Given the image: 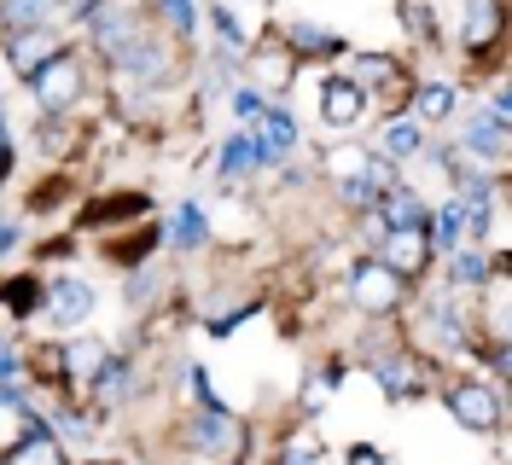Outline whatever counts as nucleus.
<instances>
[{
	"mask_svg": "<svg viewBox=\"0 0 512 465\" xmlns=\"http://www.w3.org/2000/svg\"><path fill=\"white\" fill-rule=\"evenodd\" d=\"M379 384L390 402H408V396H425V372H414V361H402V355H390L379 361Z\"/></svg>",
	"mask_w": 512,
	"mask_h": 465,
	"instance_id": "obj_15",
	"label": "nucleus"
},
{
	"mask_svg": "<svg viewBox=\"0 0 512 465\" xmlns=\"http://www.w3.org/2000/svg\"><path fill=\"white\" fill-rule=\"evenodd\" d=\"M111 59L123 64V70H134V76H152V82L169 76V47H163L158 35H128Z\"/></svg>",
	"mask_w": 512,
	"mask_h": 465,
	"instance_id": "obj_10",
	"label": "nucleus"
},
{
	"mask_svg": "<svg viewBox=\"0 0 512 465\" xmlns=\"http://www.w3.org/2000/svg\"><path fill=\"white\" fill-rule=\"evenodd\" d=\"M233 442V419H227L222 407H204V419H192V448L198 454H216Z\"/></svg>",
	"mask_w": 512,
	"mask_h": 465,
	"instance_id": "obj_18",
	"label": "nucleus"
},
{
	"mask_svg": "<svg viewBox=\"0 0 512 465\" xmlns=\"http://www.w3.org/2000/svg\"><path fill=\"white\" fill-rule=\"evenodd\" d=\"M361 111H367V93L355 88L350 76H326V82H320V117L332 128H350Z\"/></svg>",
	"mask_w": 512,
	"mask_h": 465,
	"instance_id": "obj_9",
	"label": "nucleus"
},
{
	"mask_svg": "<svg viewBox=\"0 0 512 465\" xmlns=\"http://www.w3.org/2000/svg\"><path fill=\"white\" fill-rule=\"evenodd\" d=\"M350 297H355L367 314H384V309H396V297H402V279L390 274V268H379V262H361V268L350 274Z\"/></svg>",
	"mask_w": 512,
	"mask_h": 465,
	"instance_id": "obj_5",
	"label": "nucleus"
},
{
	"mask_svg": "<svg viewBox=\"0 0 512 465\" xmlns=\"http://www.w3.org/2000/svg\"><path fill=\"white\" fill-rule=\"evenodd\" d=\"M30 82H35V99H41L47 111H70L76 93H82V59H76V53H59L53 64H41Z\"/></svg>",
	"mask_w": 512,
	"mask_h": 465,
	"instance_id": "obj_2",
	"label": "nucleus"
},
{
	"mask_svg": "<svg viewBox=\"0 0 512 465\" xmlns=\"http://www.w3.org/2000/svg\"><path fill=\"white\" fill-rule=\"evenodd\" d=\"M355 76H361L355 88L367 93V88H384V82L396 76V64H390V59H373V53H367V59H355Z\"/></svg>",
	"mask_w": 512,
	"mask_h": 465,
	"instance_id": "obj_25",
	"label": "nucleus"
},
{
	"mask_svg": "<svg viewBox=\"0 0 512 465\" xmlns=\"http://www.w3.org/2000/svg\"><path fill=\"white\" fill-rule=\"evenodd\" d=\"M152 291H158V268H140V274L128 279V303H146Z\"/></svg>",
	"mask_w": 512,
	"mask_h": 465,
	"instance_id": "obj_27",
	"label": "nucleus"
},
{
	"mask_svg": "<svg viewBox=\"0 0 512 465\" xmlns=\"http://www.w3.org/2000/svg\"><path fill=\"white\" fill-rule=\"evenodd\" d=\"M6 465H64V448L53 442V431H47V419H35L30 431H24V442L6 454Z\"/></svg>",
	"mask_w": 512,
	"mask_h": 465,
	"instance_id": "obj_14",
	"label": "nucleus"
},
{
	"mask_svg": "<svg viewBox=\"0 0 512 465\" xmlns=\"http://www.w3.org/2000/svg\"><path fill=\"white\" fill-rule=\"evenodd\" d=\"M315 460H320L315 436H297V442H291V448H286V460H280V465H315Z\"/></svg>",
	"mask_w": 512,
	"mask_h": 465,
	"instance_id": "obj_28",
	"label": "nucleus"
},
{
	"mask_svg": "<svg viewBox=\"0 0 512 465\" xmlns=\"http://www.w3.org/2000/svg\"><path fill=\"white\" fill-rule=\"evenodd\" d=\"M18 245V221H0V256Z\"/></svg>",
	"mask_w": 512,
	"mask_h": 465,
	"instance_id": "obj_31",
	"label": "nucleus"
},
{
	"mask_svg": "<svg viewBox=\"0 0 512 465\" xmlns=\"http://www.w3.org/2000/svg\"><path fill=\"white\" fill-rule=\"evenodd\" d=\"M59 12H64L59 0H0V24H6V35L53 30V18H59Z\"/></svg>",
	"mask_w": 512,
	"mask_h": 465,
	"instance_id": "obj_11",
	"label": "nucleus"
},
{
	"mask_svg": "<svg viewBox=\"0 0 512 465\" xmlns=\"http://www.w3.org/2000/svg\"><path fill=\"white\" fill-rule=\"evenodd\" d=\"M251 70L262 76V88H256V93L286 88V82H291V53H286V47H280V53H251Z\"/></svg>",
	"mask_w": 512,
	"mask_h": 465,
	"instance_id": "obj_23",
	"label": "nucleus"
},
{
	"mask_svg": "<svg viewBox=\"0 0 512 465\" xmlns=\"http://www.w3.org/2000/svg\"><path fill=\"white\" fill-rule=\"evenodd\" d=\"M88 314H94V285H88V279L64 274V279L47 285V320H53V326H82Z\"/></svg>",
	"mask_w": 512,
	"mask_h": 465,
	"instance_id": "obj_6",
	"label": "nucleus"
},
{
	"mask_svg": "<svg viewBox=\"0 0 512 465\" xmlns=\"http://www.w3.org/2000/svg\"><path fill=\"white\" fill-rule=\"evenodd\" d=\"M88 18H94V47H105V53H117L128 35H140L134 0H99V12H88Z\"/></svg>",
	"mask_w": 512,
	"mask_h": 465,
	"instance_id": "obj_7",
	"label": "nucleus"
},
{
	"mask_svg": "<svg viewBox=\"0 0 512 465\" xmlns=\"http://www.w3.org/2000/svg\"><path fill=\"white\" fill-rule=\"evenodd\" d=\"M425 262H431L425 227H396V233H384V245H379V268H390L396 279H414V274H425Z\"/></svg>",
	"mask_w": 512,
	"mask_h": 465,
	"instance_id": "obj_3",
	"label": "nucleus"
},
{
	"mask_svg": "<svg viewBox=\"0 0 512 465\" xmlns=\"http://www.w3.org/2000/svg\"><path fill=\"white\" fill-rule=\"evenodd\" d=\"M216 30L227 35V47H233V53H239V47H245V30H239V18H233V12H227V6H216Z\"/></svg>",
	"mask_w": 512,
	"mask_h": 465,
	"instance_id": "obj_29",
	"label": "nucleus"
},
{
	"mask_svg": "<svg viewBox=\"0 0 512 465\" xmlns=\"http://www.w3.org/2000/svg\"><path fill=\"white\" fill-rule=\"evenodd\" d=\"M169 239H175L181 250L210 245V216H204L198 204H181V210H175V221H169Z\"/></svg>",
	"mask_w": 512,
	"mask_h": 465,
	"instance_id": "obj_19",
	"label": "nucleus"
},
{
	"mask_svg": "<svg viewBox=\"0 0 512 465\" xmlns=\"http://www.w3.org/2000/svg\"><path fill=\"white\" fill-rule=\"evenodd\" d=\"M256 169V146H251V134H233L222 146V186H233V181H245Z\"/></svg>",
	"mask_w": 512,
	"mask_h": 465,
	"instance_id": "obj_21",
	"label": "nucleus"
},
{
	"mask_svg": "<svg viewBox=\"0 0 512 465\" xmlns=\"http://www.w3.org/2000/svg\"><path fill=\"white\" fill-rule=\"evenodd\" d=\"M448 256H454V262H448V285H454V291H478V285H489V279H495V268H489V256H483V250H448Z\"/></svg>",
	"mask_w": 512,
	"mask_h": 465,
	"instance_id": "obj_16",
	"label": "nucleus"
},
{
	"mask_svg": "<svg viewBox=\"0 0 512 465\" xmlns=\"http://www.w3.org/2000/svg\"><path fill=\"white\" fill-rule=\"evenodd\" d=\"M448 413H454L466 431H501V402H495V390H483V384H454V390H448Z\"/></svg>",
	"mask_w": 512,
	"mask_h": 465,
	"instance_id": "obj_4",
	"label": "nucleus"
},
{
	"mask_svg": "<svg viewBox=\"0 0 512 465\" xmlns=\"http://www.w3.org/2000/svg\"><path fill=\"white\" fill-rule=\"evenodd\" d=\"M350 465H384L379 448H350Z\"/></svg>",
	"mask_w": 512,
	"mask_h": 465,
	"instance_id": "obj_30",
	"label": "nucleus"
},
{
	"mask_svg": "<svg viewBox=\"0 0 512 465\" xmlns=\"http://www.w3.org/2000/svg\"><path fill=\"white\" fill-rule=\"evenodd\" d=\"M466 152L501 163V157H507V123H501L495 111H472V123H466Z\"/></svg>",
	"mask_w": 512,
	"mask_h": 465,
	"instance_id": "obj_13",
	"label": "nucleus"
},
{
	"mask_svg": "<svg viewBox=\"0 0 512 465\" xmlns=\"http://www.w3.org/2000/svg\"><path fill=\"white\" fill-rule=\"evenodd\" d=\"M495 30H501V0H460V35H466L472 53L489 47Z\"/></svg>",
	"mask_w": 512,
	"mask_h": 465,
	"instance_id": "obj_12",
	"label": "nucleus"
},
{
	"mask_svg": "<svg viewBox=\"0 0 512 465\" xmlns=\"http://www.w3.org/2000/svg\"><path fill=\"white\" fill-rule=\"evenodd\" d=\"M245 134H251V146H256V163H286L297 152V123H291L286 111H274V105H262L245 123Z\"/></svg>",
	"mask_w": 512,
	"mask_h": 465,
	"instance_id": "obj_1",
	"label": "nucleus"
},
{
	"mask_svg": "<svg viewBox=\"0 0 512 465\" xmlns=\"http://www.w3.org/2000/svg\"><path fill=\"white\" fill-rule=\"evenodd\" d=\"M286 41L297 47V53H315V59H326V53H344V35L320 30V24H286Z\"/></svg>",
	"mask_w": 512,
	"mask_h": 465,
	"instance_id": "obj_20",
	"label": "nucleus"
},
{
	"mask_svg": "<svg viewBox=\"0 0 512 465\" xmlns=\"http://www.w3.org/2000/svg\"><path fill=\"white\" fill-rule=\"evenodd\" d=\"M414 111H419V123H437V117H448V111H454V88H448V82L419 88L414 93Z\"/></svg>",
	"mask_w": 512,
	"mask_h": 465,
	"instance_id": "obj_24",
	"label": "nucleus"
},
{
	"mask_svg": "<svg viewBox=\"0 0 512 465\" xmlns=\"http://www.w3.org/2000/svg\"><path fill=\"white\" fill-rule=\"evenodd\" d=\"M425 152V128L419 123H390L379 134V157L384 163H408V157H419Z\"/></svg>",
	"mask_w": 512,
	"mask_h": 465,
	"instance_id": "obj_17",
	"label": "nucleus"
},
{
	"mask_svg": "<svg viewBox=\"0 0 512 465\" xmlns=\"http://www.w3.org/2000/svg\"><path fill=\"white\" fill-rule=\"evenodd\" d=\"M64 367H70V378H88V384H94V372L105 367V343L99 338H76L70 349H64Z\"/></svg>",
	"mask_w": 512,
	"mask_h": 465,
	"instance_id": "obj_22",
	"label": "nucleus"
},
{
	"mask_svg": "<svg viewBox=\"0 0 512 465\" xmlns=\"http://www.w3.org/2000/svg\"><path fill=\"white\" fill-rule=\"evenodd\" d=\"M163 18H169V24H175L181 35L198 30V6H192V0H163Z\"/></svg>",
	"mask_w": 512,
	"mask_h": 465,
	"instance_id": "obj_26",
	"label": "nucleus"
},
{
	"mask_svg": "<svg viewBox=\"0 0 512 465\" xmlns=\"http://www.w3.org/2000/svg\"><path fill=\"white\" fill-rule=\"evenodd\" d=\"M59 53H64V47H59V35H53V30H24V35H12V41H6V64H12L18 76H35L41 64H53Z\"/></svg>",
	"mask_w": 512,
	"mask_h": 465,
	"instance_id": "obj_8",
	"label": "nucleus"
}]
</instances>
